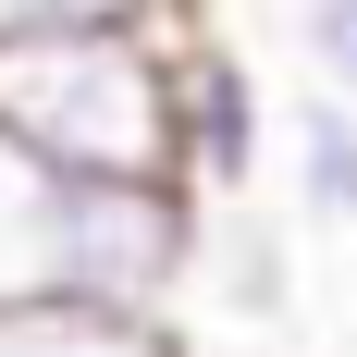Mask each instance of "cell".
<instances>
[{
    "label": "cell",
    "instance_id": "6",
    "mask_svg": "<svg viewBox=\"0 0 357 357\" xmlns=\"http://www.w3.org/2000/svg\"><path fill=\"white\" fill-rule=\"evenodd\" d=\"M197 0H0V37H197Z\"/></svg>",
    "mask_w": 357,
    "mask_h": 357
},
{
    "label": "cell",
    "instance_id": "2",
    "mask_svg": "<svg viewBox=\"0 0 357 357\" xmlns=\"http://www.w3.org/2000/svg\"><path fill=\"white\" fill-rule=\"evenodd\" d=\"M197 197L185 185H37L25 197V296L99 321H173L197 284Z\"/></svg>",
    "mask_w": 357,
    "mask_h": 357
},
{
    "label": "cell",
    "instance_id": "7",
    "mask_svg": "<svg viewBox=\"0 0 357 357\" xmlns=\"http://www.w3.org/2000/svg\"><path fill=\"white\" fill-rule=\"evenodd\" d=\"M296 210L308 222H357V111L345 99L296 111Z\"/></svg>",
    "mask_w": 357,
    "mask_h": 357
},
{
    "label": "cell",
    "instance_id": "1",
    "mask_svg": "<svg viewBox=\"0 0 357 357\" xmlns=\"http://www.w3.org/2000/svg\"><path fill=\"white\" fill-rule=\"evenodd\" d=\"M173 50L0 37V160L25 185H173Z\"/></svg>",
    "mask_w": 357,
    "mask_h": 357
},
{
    "label": "cell",
    "instance_id": "8",
    "mask_svg": "<svg viewBox=\"0 0 357 357\" xmlns=\"http://www.w3.org/2000/svg\"><path fill=\"white\" fill-rule=\"evenodd\" d=\"M284 13H296V50H308V99L357 111V0H284Z\"/></svg>",
    "mask_w": 357,
    "mask_h": 357
},
{
    "label": "cell",
    "instance_id": "5",
    "mask_svg": "<svg viewBox=\"0 0 357 357\" xmlns=\"http://www.w3.org/2000/svg\"><path fill=\"white\" fill-rule=\"evenodd\" d=\"M197 271H210V296L222 308H234V321H284V234H271V222L259 210H210L197 222Z\"/></svg>",
    "mask_w": 357,
    "mask_h": 357
},
{
    "label": "cell",
    "instance_id": "3",
    "mask_svg": "<svg viewBox=\"0 0 357 357\" xmlns=\"http://www.w3.org/2000/svg\"><path fill=\"white\" fill-rule=\"evenodd\" d=\"M259 173H271V99H259L247 50L197 25L173 50V185L197 210H247Z\"/></svg>",
    "mask_w": 357,
    "mask_h": 357
},
{
    "label": "cell",
    "instance_id": "4",
    "mask_svg": "<svg viewBox=\"0 0 357 357\" xmlns=\"http://www.w3.org/2000/svg\"><path fill=\"white\" fill-rule=\"evenodd\" d=\"M0 357H185V345H173V321H99V308L0 284Z\"/></svg>",
    "mask_w": 357,
    "mask_h": 357
}]
</instances>
